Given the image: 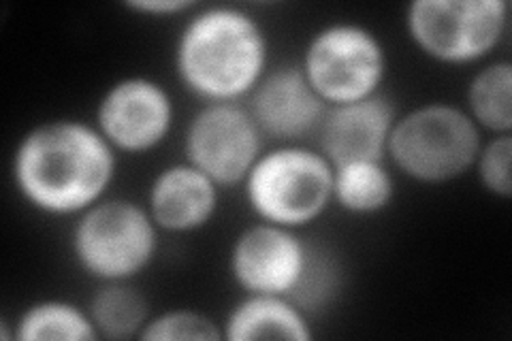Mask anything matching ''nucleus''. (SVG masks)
<instances>
[{"label": "nucleus", "instance_id": "obj_1", "mask_svg": "<svg viewBox=\"0 0 512 341\" xmlns=\"http://www.w3.org/2000/svg\"><path fill=\"white\" fill-rule=\"evenodd\" d=\"M118 158L94 122L52 118L18 139L9 171L15 192L32 211L75 220L109 197Z\"/></svg>", "mask_w": 512, "mask_h": 341}, {"label": "nucleus", "instance_id": "obj_2", "mask_svg": "<svg viewBox=\"0 0 512 341\" xmlns=\"http://www.w3.org/2000/svg\"><path fill=\"white\" fill-rule=\"evenodd\" d=\"M269 69L267 30L237 5H199L173 43L175 77L203 105L244 103Z\"/></svg>", "mask_w": 512, "mask_h": 341}, {"label": "nucleus", "instance_id": "obj_3", "mask_svg": "<svg viewBox=\"0 0 512 341\" xmlns=\"http://www.w3.org/2000/svg\"><path fill=\"white\" fill-rule=\"evenodd\" d=\"M483 141V131L461 105L429 101L399 113L387 160L414 184L444 186L474 169Z\"/></svg>", "mask_w": 512, "mask_h": 341}, {"label": "nucleus", "instance_id": "obj_4", "mask_svg": "<svg viewBox=\"0 0 512 341\" xmlns=\"http://www.w3.org/2000/svg\"><path fill=\"white\" fill-rule=\"evenodd\" d=\"M252 216L303 231L333 205V165L306 143H276L256 158L242 184Z\"/></svg>", "mask_w": 512, "mask_h": 341}, {"label": "nucleus", "instance_id": "obj_5", "mask_svg": "<svg viewBox=\"0 0 512 341\" xmlns=\"http://www.w3.org/2000/svg\"><path fill=\"white\" fill-rule=\"evenodd\" d=\"M160 235L146 205L107 197L75 218L69 250L79 271L96 284L135 282L154 265Z\"/></svg>", "mask_w": 512, "mask_h": 341}, {"label": "nucleus", "instance_id": "obj_6", "mask_svg": "<svg viewBox=\"0 0 512 341\" xmlns=\"http://www.w3.org/2000/svg\"><path fill=\"white\" fill-rule=\"evenodd\" d=\"M508 26L506 0H412L404 13L408 41L444 67L485 64L502 45Z\"/></svg>", "mask_w": 512, "mask_h": 341}, {"label": "nucleus", "instance_id": "obj_7", "mask_svg": "<svg viewBox=\"0 0 512 341\" xmlns=\"http://www.w3.org/2000/svg\"><path fill=\"white\" fill-rule=\"evenodd\" d=\"M299 69L327 107L359 103L384 92L389 52L374 28L335 20L312 32Z\"/></svg>", "mask_w": 512, "mask_h": 341}, {"label": "nucleus", "instance_id": "obj_8", "mask_svg": "<svg viewBox=\"0 0 512 341\" xmlns=\"http://www.w3.org/2000/svg\"><path fill=\"white\" fill-rule=\"evenodd\" d=\"M227 267L233 284L242 292L297 301L314 273L312 250L301 231L261 220L235 235Z\"/></svg>", "mask_w": 512, "mask_h": 341}, {"label": "nucleus", "instance_id": "obj_9", "mask_svg": "<svg viewBox=\"0 0 512 341\" xmlns=\"http://www.w3.org/2000/svg\"><path fill=\"white\" fill-rule=\"evenodd\" d=\"M173 94L150 75H124L109 84L94 109V126L120 156L158 150L173 133Z\"/></svg>", "mask_w": 512, "mask_h": 341}, {"label": "nucleus", "instance_id": "obj_10", "mask_svg": "<svg viewBox=\"0 0 512 341\" xmlns=\"http://www.w3.org/2000/svg\"><path fill=\"white\" fill-rule=\"evenodd\" d=\"M263 150L265 137L244 103H205L184 133V160L222 190L242 186Z\"/></svg>", "mask_w": 512, "mask_h": 341}, {"label": "nucleus", "instance_id": "obj_11", "mask_svg": "<svg viewBox=\"0 0 512 341\" xmlns=\"http://www.w3.org/2000/svg\"><path fill=\"white\" fill-rule=\"evenodd\" d=\"M244 105L263 137L276 143H303L318 133L327 113L299 64L271 67Z\"/></svg>", "mask_w": 512, "mask_h": 341}, {"label": "nucleus", "instance_id": "obj_12", "mask_svg": "<svg viewBox=\"0 0 512 341\" xmlns=\"http://www.w3.org/2000/svg\"><path fill=\"white\" fill-rule=\"evenodd\" d=\"M399 111L387 92L348 105L327 107L318 126V145L333 167L355 160H387Z\"/></svg>", "mask_w": 512, "mask_h": 341}, {"label": "nucleus", "instance_id": "obj_13", "mask_svg": "<svg viewBox=\"0 0 512 341\" xmlns=\"http://www.w3.org/2000/svg\"><path fill=\"white\" fill-rule=\"evenodd\" d=\"M222 188L188 160L160 169L150 182L146 207L167 235H192L212 224L220 209Z\"/></svg>", "mask_w": 512, "mask_h": 341}, {"label": "nucleus", "instance_id": "obj_14", "mask_svg": "<svg viewBox=\"0 0 512 341\" xmlns=\"http://www.w3.org/2000/svg\"><path fill=\"white\" fill-rule=\"evenodd\" d=\"M222 337L227 341H312L316 333L306 305L297 299L242 292L222 320Z\"/></svg>", "mask_w": 512, "mask_h": 341}, {"label": "nucleus", "instance_id": "obj_15", "mask_svg": "<svg viewBox=\"0 0 512 341\" xmlns=\"http://www.w3.org/2000/svg\"><path fill=\"white\" fill-rule=\"evenodd\" d=\"M389 160H355L333 167V205L355 218H374L395 201Z\"/></svg>", "mask_w": 512, "mask_h": 341}, {"label": "nucleus", "instance_id": "obj_16", "mask_svg": "<svg viewBox=\"0 0 512 341\" xmlns=\"http://www.w3.org/2000/svg\"><path fill=\"white\" fill-rule=\"evenodd\" d=\"M463 109L485 137L512 135V62L487 60L470 77Z\"/></svg>", "mask_w": 512, "mask_h": 341}, {"label": "nucleus", "instance_id": "obj_17", "mask_svg": "<svg viewBox=\"0 0 512 341\" xmlns=\"http://www.w3.org/2000/svg\"><path fill=\"white\" fill-rule=\"evenodd\" d=\"M13 339L20 341H99L88 305L71 299L45 297L32 301L13 322Z\"/></svg>", "mask_w": 512, "mask_h": 341}, {"label": "nucleus", "instance_id": "obj_18", "mask_svg": "<svg viewBox=\"0 0 512 341\" xmlns=\"http://www.w3.org/2000/svg\"><path fill=\"white\" fill-rule=\"evenodd\" d=\"M88 312L101 339L128 341L139 339L152 307L135 282H111L99 284L88 301Z\"/></svg>", "mask_w": 512, "mask_h": 341}, {"label": "nucleus", "instance_id": "obj_19", "mask_svg": "<svg viewBox=\"0 0 512 341\" xmlns=\"http://www.w3.org/2000/svg\"><path fill=\"white\" fill-rule=\"evenodd\" d=\"M139 339L143 341H175V339H199L220 341L222 322L212 316L192 310V307H175V310L156 312L143 327Z\"/></svg>", "mask_w": 512, "mask_h": 341}, {"label": "nucleus", "instance_id": "obj_20", "mask_svg": "<svg viewBox=\"0 0 512 341\" xmlns=\"http://www.w3.org/2000/svg\"><path fill=\"white\" fill-rule=\"evenodd\" d=\"M480 188L489 197L510 201L512 197V135L485 137L474 169Z\"/></svg>", "mask_w": 512, "mask_h": 341}, {"label": "nucleus", "instance_id": "obj_21", "mask_svg": "<svg viewBox=\"0 0 512 341\" xmlns=\"http://www.w3.org/2000/svg\"><path fill=\"white\" fill-rule=\"evenodd\" d=\"M199 3L195 0H126L124 9L146 18H182L195 11Z\"/></svg>", "mask_w": 512, "mask_h": 341}]
</instances>
